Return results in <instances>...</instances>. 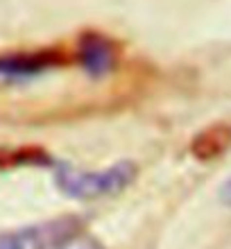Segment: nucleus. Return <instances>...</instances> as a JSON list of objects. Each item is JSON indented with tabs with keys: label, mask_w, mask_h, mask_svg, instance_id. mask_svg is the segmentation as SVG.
Returning a JSON list of instances; mask_svg holds the SVG:
<instances>
[{
	"label": "nucleus",
	"mask_w": 231,
	"mask_h": 249,
	"mask_svg": "<svg viewBox=\"0 0 231 249\" xmlns=\"http://www.w3.org/2000/svg\"><path fill=\"white\" fill-rule=\"evenodd\" d=\"M54 177L66 195L79 197V199H93V197L113 195V193L127 188L132 184V179L136 177V168L129 161L116 163L100 172H79L73 168H59Z\"/></svg>",
	"instance_id": "1"
},
{
	"label": "nucleus",
	"mask_w": 231,
	"mask_h": 249,
	"mask_svg": "<svg viewBox=\"0 0 231 249\" xmlns=\"http://www.w3.org/2000/svg\"><path fill=\"white\" fill-rule=\"evenodd\" d=\"M75 233H79L77 220L59 217L43 224H32L25 229L0 233V249H57Z\"/></svg>",
	"instance_id": "2"
},
{
	"label": "nucleus",
	"mask_w": 231,
	"mask_h": 249,
	"mask_svg": "<svg viewBox=\"0 0 231 249\" xmlns=\"http://www.w3.org/2000/svg\"><path fill=\"white\" fill-rule=\"evenodd\" d=\"M79 64L93 77L107 75L116 64V50L105 36L86 34L79 43Z\"/></svg>",
	"instance_id": "3"
},
{
	"label": "nucleus",
	"mask_w": 231,
	"mask_h": 249,
	"mask_svg": "<svg viewBox=\"0 0 231 249\" xmlns=\"http://www.w3.org/2000/svg\"><path fill=\"white\" fill-rule=\"evenodd\" d=\"M54 64H57V54L53 53L0 57V79H27L53 68Z\"/></svg>",
	"instance_id": "4"
},
{
	"label": "nucleus",
	"mask_w": 231,
	"mask_h": 249,
	"mask_svg": "<svg viewBox=\"0 0 231 249\" xmlns=\"http://www.w3.org/2000/svg\"><path fill=\"white\" fill-rule=\"evenodd\" d=\"M231 143V129L227 127H213V129L199 134L195 141V152L197 157L209 159V157H218L220 152H225Z\"/></svg>",
	"instance_id": "5"
},
{
	"label": "nucleus",
	"mask_w": 231,
	"mask_h": 249,
	"mask_svg": "<svg viewBox=\"0 0 231 249\" xmlns=\"http://www.w3.org/2000/svg\"><path fill=\"white\" fill-rule=\"evenodd\" d=\"M57 249H102L95 240H91V238H84L79 236V233H75L73 238H68L64 245H59Z\"/></svg>",
	"instance_id": "6"
},
{
	"label": "nucleus",
	"mask_w": 231,
	"mask_h": 249,
	"mask_svg": "<svg viewBox=\"0 0 231 249\" xmlns=\"http://www.w3.org/2000/svg\"><path fill=\"white\" fill-rule=\"evenodd\" d=\"M227 197H229V202H231V188H227Z\"/></svg>",
	"instance_id": "7"
}]
</instances>
